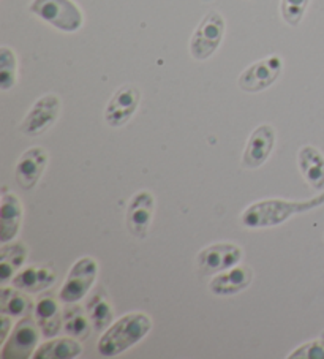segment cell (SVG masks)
<instances>
[{
    "mask_svg": "<svg viewBox=\"0 0 324 359\" xmlns=\"http://www.w3.org/2000/svg\"><path fill=\"white\" fill-rule=\"evenodd\" d=\"M324 204V190L313 198L302 201L288 200H263L253 203L241 215V224L245 228L258 230V228H272L285 224L286 220L299 214H307L310 210L321 208Z\"/></svg>",
    "mask_w": 324,
    "mask_h": 359,
    "instance_id": "1",
    "label": "cell"
},
{
    "mask_svg": "<svg viewBox=\"0 0 324 359\" xmlns=\"http://www.w3.org/2000/svg\"><path fill=\"white\" fill-rule=\"evenodd\" d=\"M154 326L152 318L144 312H132L116 320L108 330H104L98 339L97 351L103 358H114L122 355L140 344Z\"/></svg>",
    "mask_w": 324,
    "mask_h": 359,
    "instance_id": "2",
    "label": "cell"
},
{
    "mask_svg": "<svg viewBox=\"0 0 324 359\" xmlns=\"http://www.w3.org/2000/svg\"><path fill=\"white\" fill-rule=\"evenodd\" d=\"M29 11L62 32L73 34L83 27L84 18L72 0H34Z\"/></svg>",
    "mask_w": 324,
    "mask_h": 359,
    "instance_id": "3",
    "label": "cell"
},
{
    "mask_svg": "<svg viewBox=\"0 0 324 359\" xmlns=\"http://www.w3.org/2000/svg\"><path fill=\"white\" fill-rule=\"evenodd\" d=\"M43 336L35 317L27 315L22 317L13 326L10 336L2 342L0 358L2 359H29L34 358L35 350L39 348L40 337Z\"/></svg>",
    "mask_w": 324,
    "mask_h": 359,
    "instance_id": "4",
    "label": "cell"
},
{
    "mask_svg": "<svg viewBox=\"0 0 324 359\" xmlns=\"http://www.w3.org/2000/svg\"><path fill=\"white\" fill-rule=\"evenodd\" d=\"M98 276V263L95 258L83 257L76 259L68 271L67 278L59 290L62 304H73L83 301L92 292Z\"/></svg>",
    "mask_w": 324,
    "mask_h": 359,
    "instance_id": "5",
    "label": "cell"
},
{
    "mask_svg": "<svg viewBox=\"0 0 324 359\" xmlns=\"http://www.w3.org/2000/svg\"><path fill=\"white\" fill-rule=\"evenodd\" d=\"M225 35V20L219 11H209L198 24L190 40V54L195 60H208Z\"/></svg>",
    "mask_w": 324,
    "mask_h": 359,
    "instance_id": "6",
    "label": "cell"
},
{
    "mask_svg": "<svg viewBox=\"0 0 324 359\" xmlns=\"http://www.w3.org/2000/svg\"><path fill=\"white\" fill-rule=\"evenodd\" d=\"M244 250L233 243H217L204 247L196 255V269L201 276H215L239 264Z\"/></svg>",
    "mask_w": 324,
    "mask_h": 359,
    "instance_id": "7",
    "label": "cell"
},
{
    "mask_svg": "<svg viewBox=\"0 0 324 359\" xmlns=\"http://www.w3.org/2000/svg\"><path fill=\"white\" fill-rule=\"evenodd\" d=\"M60 98L55 94H46L39 98L34 103V107L29 109V113L24 117L20 132L26 136H40L48 132L59 119L60 114Z\"/></svg>",
    "mask_w": 324,
    "mask_h": 359,
    "instance_id": "8",
    "label": "cell"
},
{
    "mask_svg": "<svg viewBox=\"0 0 324 359\" xmlns=\"http://www.w3.org/2000/svg\"><path fill=\"white\" fill-rule=\"evenodd\" d=\"M283 60L280 55H269V57L255 62L250 67H247L241 73L238 79V86L241 90L248 94H257L263 92L277 81L282 75Z\"/></svg>",
    "mask_w": 324,
    "mask_h": 359,
    "instance_id": "9",
    "label": "cell"
},
{
    "mask_svg": "<svg viewBox=\"0 0 324 359\" xmlns=\"http://www.w3.org/2000/svg\"><path fill=\"white\" fill-rule=\"evenodd\" d=\"M155 212V196L149 190H140L128 201L126 225L128 233L136 239H146Z\"/></svg>",
    "mask_w": 324,
    "mask_h": 359,
    "instance_id": "10",
    "label": "cell"
},
{
    "mask_svg": "<svg viewBox=\"0 0 324 359\" xmlns=\"http://www.w3.org/2000/svg\"><path fill=\"white\" fill-rule=\"evenodd\" d=\"M141 102V90L133 84L117 89L104 108V121L109 127L119 128L132 119Z\"/></svg>",
    "mask_w": 324,
    "mask_h": 359,
    "instance_id": "11",
    "label": "cell"
},
{
    "mask_svg": "<svg viewBox=\"0 0 324 359\" xmlns=\"http://www.w3.org/2000/svg\"><path fill=\"white\" fill-rule=\"evenodd\" d=\"M276 130L269 123L257 127L248 136L244 154H242V166L247 170H257L269 160L276 146Z\"/></svg>",
    "mask_w": 324,
    "mask_h": 359,
    "instance_id": "12",
    "label": "cell"
},
{
    "mask_svg": "<svg viewBox=\"0 0 324 359\" xmlns=\"http://www.w3.org/2000/svg\"><path fill=\"white\" fill-rule=\"evenodd\" d=\"M58 282V271L53 263L29 264L22 268L11 280V287L22 290L29 294L45 293Z\"/></svg>",
    "mask_w": 324,
    "mask_h": 359,
    "instance_id": "13",
    "label": "cell"
},
{
    "mask_svg": "<svg viewBox=\"0 0 324 359\" xmlns=\"http://www.w3.org/2000/svg\"><path fill=\"white\" fill-rule=\"evenodd\" d=\"M49 162L48 152L40 146H34L20 157L15 166L16 184L22 190H32L45 172Z\"/></svg>",
    "mask_w": 324,
    "mask_h": 359,
    "instance_id": "14",
    "label": "cell"
},
{
    "mask_svg": "<svg viewBox=\"0 0 324 359\" xmlns=\"http://www.w3.org/2000/svg\"><path fill=\"white\" fill-rule=\"evenodd\" d=\"M59 294L45 292L35 302L34 317L45 339H53L64 330V311L60 309Z\"/></svg>",
    "mask_w": 324,
    "mask_h": 359,
    "instance_id": "15",
    "label": "cell"
},
{
    "mask_svg": "<svg viewBox=\"0 0 324 359\" xmlns=\"http://www.w3.org/2000/svg\"><path fill=\"white\" fill-rule=\"evenodd\" d=\"M253 282V269L247 264H236L210 278L209 290L215 296H233L244 292Z\"/></svg>",
    "mask_w": 324,
    "mask_h": 359,
    "instance_id": "16",
    "label": "cell"
},
{
    "mask_svg": "<svg viewBox=\"0 0 324 359\" xmlns=\"http://www.w3.org/2000/svg\"><path fill=\"white\" fill-rule=\"evenodd\" d=\"M22 203L16 194H10L7 189L2 191L0 204V243H11L18 236L22 224Z\"/></svg>",
    "mask_w": 324,
    "mask_h": 359,
    "instance_id": "17",
    "label": "cell"
},
{
    "mask_svg": "<svg viewBox=\"0 0 324 359\" xmlns=\"http://www.w3.org/2000/svg\"><path fill=\"white\" fill-rule=\"evenodd\" d=\"M297 166L311 189L324 190V154L315 146H302L297 152Z\"/></svg>",
    "mask_w": 324,
    "mask_h": 359,
    "instance_id": "18",
    "label": "cell"
},
{
    "mask_svg": "<svg viewBox=\"0 0 324 359\" xmlns=\"http://www.w3.org/2000/svg\"><path fill=\"white\" fill-rule=\"evenodd\" d=\"M29 257V247L21 241L2 244L0 249V283L7 285L24 268Z\"/></svg>",
    "mask_w": 324,
    "mask_h": 359,
    "instance_id": "19",
    "label": "cell"
},
{
    "mask_svg": "<svg viewBox=\"0 0 324 359\" xmlns=\"http://www.w3.org/2000/svg\"><path fill=\"white\" fill-rule=\"evenodd\" d=\"M86 311L89 313L90 321L95 331H104L114 323V307L111 304L108 293L103 287L92 292L86 301Z\"/></svg>",
    "mask_w": 324,
    "mask_h": 359,
    "instance_id": "20",
    "label": "cell"
},
{
    "mask_svg": "<svg viewBox=\"0 0 324 359\" xmlns=\"http://www.w3.org/2000/svg\"><path fill=\"white\" fill-rule=\"evenodd\" d=\"M81 353H83L81 340L70 336L53 337L39 345L34 353V359H74L81 356Z\"/></svg>",
    "mask_w": 324,
    "mask_h": 359,
    "instance_id": "21",
    "label": "cell"
},
{
    "mask_svg": "<svg viewBox=\"0 0 324 359\" xmlns=\"http://www.w3.org/2000/svg\"><path fill=\"white\" fill-rule=\"evenodd\" d=\"M92 321L86 307L79 302L73 304H65L64 307V331L67 336L74 337L78 340H84L90 336L92 332Z\"/></svg>",
    "mask_w": 324,
    "mask_h": 359,
    "instance_id": "22",
    "label": "cell"
},
{
    "mask_svg": "<svg viewBox=\"0 0 324 359\" xmlns=\"http://www.w3.org/2000/svg\"><path fill=\"white\" fill-rule=\"evenodd\" d=\"M35 311L34 299L30 294L15 287H2V299H0V313H7L10 317H27Z\"/></svg>",
    "mask_w": 324,
    "mask_h": 359,
    "instance_id": "23",
    "label": "cell"
},
{
    "mask_svg": "<svg viewBox=\"0 0 324 359\" xmlns=\"http://www.w3.org/2000/svg\"><path fill=\"white\" fill-rule=\"evenodd\" d=\"M18 60L10 48L0 49V89L10 90L16 84Z\"/></svg>",
    "mask_w": 324,
    "mask_h": 359,
    "instance_id": "24",
    "label": "cell"
},
{
    "mask_svg": "<svg viewBox=\"0 0 324 359\" xmlns=\"http://www.w3.org/2000/svg\"><path fill=\"white\" fill-rule=\"evenodd\" d=\"M310 0H282L280 4V13H282L283 21L291 27L299 26L302 18L307 11Z\"/></svg>",
    "mask_w": 324,
    "mask_h": 359,
    "instance_id": "25",
    "label": "cell"
},
{
    "mask_svg": "<svg viewBox=\"0 0 324 359\" xmlns=\"http://www.w3.org/2000/svg\"><path fill=\"white\" fill-rule=\"evenodd\" d=\"M288 359H324V337L310 340L290 353Z\"/></svg>",
    "mask_w": 324,
    "mask_h": 359,
    "instance_id": "26",
    "label": "cell"
},
{
    "mask_svg": "<svg viewBox=\"0 0 324 359\" xmlns=\"http://www.w3.org/2000/svg\"><path fill=\"white\" fill-rule=\"evenodd\" d=\"M13 317H10L7 313H2V326H0V337H2V342L10 336L11 330H13Z\"/></svg>",
    "mask_w": 324,
    "mask_h": 359,
    "instance_id": "27",
    "label": "cell"
}]
</instances>
